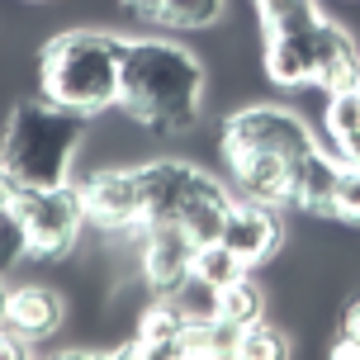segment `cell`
<instances>
[{
	"instance_id": "cell-8",
	"label": "cell",
	"mask_w": 360,
	"mask_h": 360,
	"mask_svg": "<svg viewBox=\"0 0 360 360\" xmlns=\"http://www.w3.org/2000/svg\"><path fill=\"white\" fill-rule=\"evenodd\" d=\"M86 199V218L105 233H128L143 223V204H138V176L133 171H95L81 185Z\"/></svg>"
},
{
	"instance_id": "cell-5",
	"label": "cell",
	"mask_w": 360,
	"mask_h": 360,
	"mask_svg": "<svg viewBox=\"0 0 360 360\" xmlns=\"http://www.w3.org/2000/svg\"><path fill=\"white\" fill-rule=\"evenodd\" d=\"M138 176V204H143V223H180L195 199L223 190L209 171L190 162H147L133 171ZM138 223V228H143Z\"/></svg>"
},
{
	"instance_id": "cell-14",
	"label": "cell",
	"mask_w": 360,
	"mask_h": 360,
	"mask_svg": "<svg viewBox=\"0 0 360 360\" xmlns=\"http://www.w3.org/2000/svg\"><path fill=\"white\" fill-rule=\"evenodd\" d=\"M308 34H266V76L275 86H313V43H308Z\"/></svg>"
},
{
	"instance_id": "cell-11",
	"label": "cell",
	"mask_w": 360,
	"mask_h": 360,
	"mask_svg": "<svg viewBox=\"0 0 360 360\" xmlns=\"http://www.w3.org/2000/svg\"><path fill=\"white\" fill-rule=\"evenodd\" d=\"M337 180H342V157L332 162L323 147L313 143L289 162V204H299L308 214H332L337 199Z\"/></svg>"
},
{
	"instance_id": "cell-2",
	"label": "cell",
	"mask_w": 360,
	"mask_h": 360,
	"mask_svg": "<svg viewBox=\"0 0 360 360\" xmlns=\"http://www.w3.org/2000/svg\"><path fill=\"white\" fill-rule=\"evenodd\" d=\"M43 90L48 100L72 114H100L119 105V76H124V38L105 29H72L43 48Z\"/></svg>"
},
{
	"instance_id": "cell-20",
	"label": "cell",
	"mask_w": 360,
	"mask_h": 360,
	"mask_svg": "<svg viewBox=\"0 0 360 360\" xmlns=\"http://www.w3.org/2000/svg\"><path fill=\"white\" fill-rule=\"evenodd\" d=\"M190 275H199V280H209L214 289H223L228 280L247 275V266H242L223 242H209V247H199V252H195V270H190Z\"/></svg>"
},
{
	"instance_id": "cell-17",
	"label": "cell",
	"mask_w": 360,
	"mask_h": 360,
	"mask_svg": "<svg viewBox=\"0 0 360 360\" xmlns=\"http://www.w3.org/2000/svg\"><path fill=\"white\" fill-rule=\"evenodd\" d=\"M218 318H228L237 327L256 323L261 318V289H256V280L237 275V280H228V285L218 289Z\"/></svg>"
},
{
	"instance_id": "cell-22",
	"label": "cell",
	"mask_w": 360,
	"mask_h": 360,
	"mask_svg": "<svg viewBox=\"0 0 360 360\" xmlns=\"http://www.w3.org/2000/svg\"><path fill=\"white\" fill-rule=\"evenodd\" d=\"M323 124L332 138H342L351 128H360V90H332L323 109Z\"/></svg>"
},
{
	"instance_id": "cell-28",
	"label": "cell",
	"mask_w": 360,
	"mask_h": 360,
	"mask_svg": "<svg viewBox=\"0 0 360 360\" xmlns=\"http://www.w3.org/2000/svg\"><path fill=\"white\" fill-rule=\"evenodd\" d=\"M15 195H19V185L0 171V209H10V204H15Z\"/></svg>"
},
{
	"instance_id": "cell-3",
	"label": "cell",
	"mask_w": 360,
	"mask_h": 360,
	"mask_svg": "<svg viewBox=\"0 0 360 360\" xmlns=\"http://www.w3.org/2000/svg\"><path fill=\"white\" fill-rule=\"evenodd\" d=\"M81 143V114L62 105H19L0 138V171L19 190H48L67 180L72 152Z\"/></svg>"
},
{
	"instance_id": "cell-21",
	"label": "cell",
	"mask_w": 360,
	"mask_h": 360,
	"mask_svg": "<svg viewBox=\"0 0 360 360\" xmlns=\"http://www.w3.org/2000/svg\"><path fill=\"white\" fill-rule=\"evenodd\" d=\"M24 256H29V233H24L15 204H10V209H0V275H10Z\"/></svg>"
},
{
	"instance_id": "cell-4",
	"label": "cell",
	"mask_w": 360,
	"mask_h": 360,
	"mask_svg": "<svg viewBox=\"0 0 360 360\" xmlns=\"http://www.w3.org/2000/svg\"><path fill=\"white\" fill-rule=\"evenodd\" d=\"M15 214L24 223V233H29V256H43V261H53V256H67L72 252V242L81 237L86 228V199L76 185H48V190H19L15 195Z\"/></svg>"
},
{
	"instance_id": "cell-16",
	"label": "cell",
	"mask_w": 360,
	"mask_h": 360,
	"mask_svg": "<svg viewBox=\"0 0 360 360\" xmlns=\"http://www.w3.org/2000/svg\"><path fill=\"white\" fill-rule=\"evenodd\" d=\"M266 34H308L318 24V5L313 0H256Z\"/></svg>"
},
{
	"instance_id": "cell-10",
	"label": "cell",
	"mask_w": 360,
	"mask_h": 360,
	"mask_svg": "<svg viewBox=\"0 0 360 360\" xmlns=\"http://www.w3.org/2000/svg\"><path fill=\"white\" fill-rule=\"evenodd\" d=\"M308 43H313V86H323L327 95H332V90H356L360 86V53L337 24L318 19L313 34H308Z\"/></svg>"
},
{
	"instance_id": "cell-29",
	"label": "cell",
	"mask_w": 360,
	"mask_h": 360,
	"mask_svg": "<svg viewBox=\"0 0 360 360\" xmlns=\"http://www.w3.org/2000/svg\"><path fill=\"white\" fill-rule=\"evenodd\" d=\"M5 313H10V289H5V280H0V323H5Z\"/></svg>"
},
{
	"instance_id": "cell-18",
	"label": "cell",
	"mask_w": 360,
	"mask_h": 360,
	"mask_svg": "<svg viewBox=\"0 0 360 360\" xmlns=\"http://www.w3.org/2000/svg\"><path fill=\"white\" fill-rule=\"evenodd\" d=\"M223 15V0H162L157 24L166 29H209Z\"/></svg>"
},
{
	"instance_id": "cell-12",
	"label": "cell",
	"mask_w": 360,
	"mask_h": 360,
	"mask_svg": "<svg viewBox=\"0 0 360 360\" xmlns=\"http://www.w3.org/2000/svg\"><path fill=\"white\" fill-rule=\"evenodd\" d=\"M242 199L256 204H289V157L280 152H237L228 157Z\"/></svg>"
},
{
	"instance_id": "cell-1",
	"label": "cell",
	"mask_w": 360,
	"mask_h": 360,
	"mask_svg": "<svg viewBox=\"0 0 360 360\" xmlns=\"http://www.w3.org/2000/svg\"><path fill=\"white\" fill-rule=\"evenodd\" d=\"M119 105L152 133H190L204 109V67L195 53L166 38H133L124 43V76Z\"/></svg>"
},
{
	"instance_id": "cell-24",
	"label": "cell",
	"mask_w": 360,
	"mask_h": 360,
	"mask_svg": "<svg viewBox=\"0 0 360 360\" xmlns=\"http://www.w3.org/2000/svg\"><path fill=\"white\" fill-rule=\"evenodd\" d=\"M332 356H342V360H356L360 356V299L346 304V313H342V342H337Z\"/></svg>"
},
{
	"instance_id": "cell-26",
	"label": "cell",
	"mask_w": 360,
	"mask_h": 360,
	"mask_svg": "<svg viewBox=\"0 0 360 360\" xmlns=\"http://www.w3.org/2000/svg\"><path fill=\"white\" fill-rule=\"evenodd\" d=\"M332 143H337L342 166H360V128H351V133H342V138H332Z\"/></svg>"
},
{
	"instance_id": "cell-27",
	"label": "cell",
	"mask_w": 360,
	"mask_h": 360,
	"mask_svg": "<svg viewBox=\"0 0 360 360\" xmlns=\"http://www.w3.org/2000/svg\"><path fill=\"white\" fill-rule=\"evenodd\" d=\"M124 10H128V15H138V19H157L162 0H124Z\"/></svg>"
},
{
	"instance_id": "cell-7",
	"label": "cell",
	"mask_w": 360,
	"mask_h": 360,
	"mask_svg": "<svg viewBox=\"0 0 360 360\" xmlns=\"http://www.w3.org/2000/svg\"><path fill=\"white\" fill-rule=\"evenodd\" d=\"M280 237H285V233H280L275 204L242 199V204L228 209V218H223V237H218V242L252 270V266H261V261H270V256L280 252Z\"/></svg>"
},
{
	"instance_id": "cell-6",
	"label": "cell",
	"mask_w": 360,
	"mask_h": 360,
	"mask_svg": "<svg viewBox=\"0 0 360 360\" xmlns=\"http://www.w3.org/2000/svg\"><path fill=\"white\" fill-rule=\"evenodd\" d=\"M223 157H237V152H280V157H299L313 147V133L308 124L294 114V109H280V105H252L233 114L223 124Z\"/></svg>"
},
{
	"instance_id": "cell-15",
	"label": "cell",
	"mask_w": 360,
	"mask_h": 360,
	"mask_svg": "<svg viewBox=\"0 0 360 360\" xmlns=\"http://www.w3.org/2000/svg\"><path fill=\"white\" fill-rule=\"evenodd\" d=\"M237 337H242V327L214 313V318L185 323V332H180V356H237Z\"/></svg>"
},
{
	"instance_id": "cell-30",
	"label": "cell",
	"mask_w": 360,
	"mask_h": 360,
	"mask_svg": "<svg viewBox=\"0 0 360 360\" xmlns=\"http://www.w3.org/2000/svg\"><path fill=\"white\" fill-rule=\"evenodd\" d=\"M356 90H360V86H356Z\"/></svg>"
},
{
	"instance_id": "cell-19",
	"label": "cell",
	"mask_w": 360,
	"mask_h": 360,
	"mask_svg": "<svg viewBox=\"0 0 360 360\" xmlns=\"http://www.w3.org/2000/svg\"><path fill=\"white\" fill-rule=\"evenodd\" d=\"M237 356L280 360V356H289V337H285V332H280L275 323L256 318V323H247V327H242V337H237Z\"/></svg>"
},
{
	"instance_id": "cell-13",
	"label": "cell",
	"mask_w": 360,
	"mask_h": 360,
	"mask_svg": "<svg viewBox=\"0 0 360 360\" xmlns=\"http://www.w3.org/2000/svg\"><path fill=\"white\" fill-rule=\"evenodd\" d=\"M62 318H67V308H62V299H57L53 289H43V285L10 289V313H5V323L15 327V332H24L29 342L53 337L57 327H62Z\"/></svg>"
},
{
	"instance_id": "cell-9",
	"label": "cell",
	"mask_w": 360,
	"mask_h": 360,
	"mask_svg": "<svg viewBox=\"0 0 360 360\" xmlns=\"http://www.w3.org/2000/svg\"><path fill=\"white\" fill-rule=\"evenodd\" d=\"M195 242L180 223H143V275L157 294L171 289L195 270Z\"/></svg>"
},
{
	"instance_id": "cell-23",
	"label": "cell",
	"mask_w": 360,
	"mask_h": 360,
	"mask_svg": "<svg viewBox=\"0 0 360 360\" xmlns=\"http://www.w3.org/2000/svg\"><path fill=\"white\" fill-rule=\"evenodd\" d=\"M332 218H342V223H360V166H342L337 199H332Z\"/></svg>"
},
{
	"instance_id": "cell-25",
	"label": "cell",
	"mask_w": 360,
	"mask_h": 360,
	"mask_svg": "<svg viewBox=\"0 0 360 360\" xmlns=\"http://www.w3.org/2000/svg\"><path fill=\"white\" fill-rule=\"evenodd\" d=\"M10 356H29V337L15 332L10 323H0V360H10Z\"/></svg>"
}]
</instances>
